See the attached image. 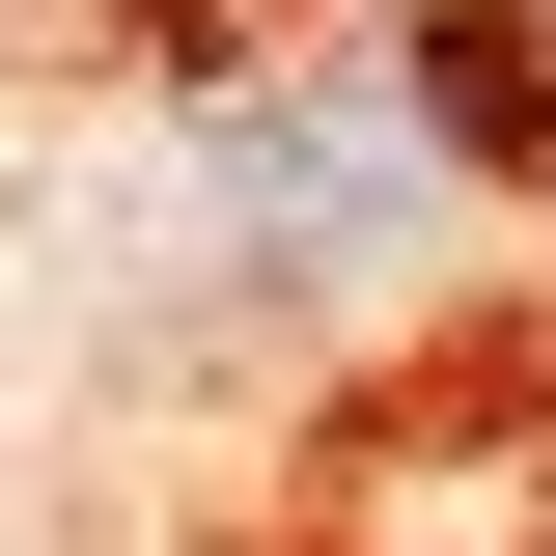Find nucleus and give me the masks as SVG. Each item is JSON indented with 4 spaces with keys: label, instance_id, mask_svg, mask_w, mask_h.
I'll return each instance as SVG.
<instances>
[{
    "label": "nucleus",
    "instance_id": "1",
    "mask_svg": "<svg viewBox=\"0 0 556 556\" xmlns=\"http://www.w3.org/2000/svg\"><path fill=\"white\" fill-rule=\"evenodd\" d=\"M445 195V112L417 56H251L167 139V306H362Z\"/></svg>",
    "mask_w": 556,
    "mask_h": 556
},
{
    "label": "nucleus",
    "instance_id": "2",
    "mask_svg": "<svg viewBox=\"0 0 556 556\" xmlns=\"http://www.w3.org/2000/svg\"><path fill=\"white\" fill-rule=\"evenodd\" d=\"M362 556H556V445L473 417V445H362Z\"/></svg>",
    "mask_w": 556,
    "mask_h": 556
}]
</instances>
